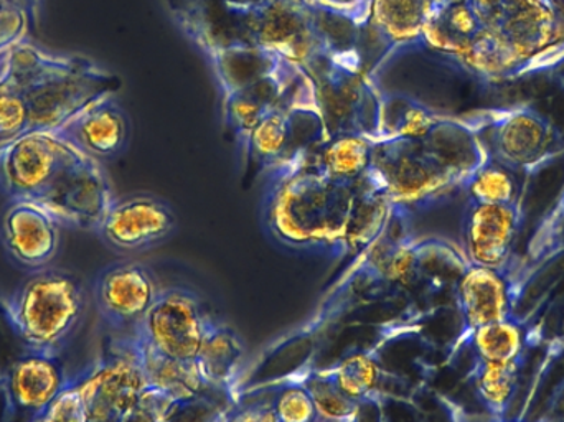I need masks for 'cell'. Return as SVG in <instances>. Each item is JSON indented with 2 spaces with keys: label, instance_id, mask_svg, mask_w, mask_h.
I'll return each mask as SVG.
<instances>
[{
  "label": "cell",
  "instance_id": "1",
  "mask_svg": "<svg viewBox=\"0 0 564 422\" xmlns=\"http://www.w3.org/2000/svg\"><path fill=\"white\" fill-rule=\"evenodd\" d=\"M486 161V149L473 126L449 116H441L423 138L371 141L370 169L393 204L404 210L466 185Z\"/></svg>",
  "mask_w": 564,
  "mask_h": 422
},
{
  "label": "cell",
  "instance_id": "2",
  "mask_svg": "<svg viewBox=\"0 0 564 422\" xmlns=\"http://www.w3.org/2000/svg\"><path fill=\"white\" fill-rule=\"evenodd\" d=\"M0 69L29 109L30 132H62L91 106L115 98L121 76L85 55H56L20 42L0 56Z\"/></svg>",
  "mask_w": 564,
  "mask_h": 422
},
{
  "label": "cell",
  "instance_id": "3",
  "mask_svg": "<svg viewBox=\"0 0 564 422\" xmlns=\"http://www.w3.org/2000/svg\"><path fill=\"white\" fill-rule=\"evenodd\" d=\"M360 178L337 181L304 162L271 175L267 198L270 231L291 248L348 252Z\"/></svg>",
  "mask_w": 564,
  "mask_h": 422
},
{
  "label": "cell",
  "instance_id": "4",
  "mask_svg": "<svg viewBox=\"0 0 564 422\" xmlns=\"http://www.w3.org/2000/svg\"><path fill=\"white\" fill-rule=\"evenodd\" d=\"M88 294L75 272L39 269L9 295H0V312L26 350L59 355L85 317Z\"/></svg>",
  "mask_w": 564,
  "mask_h": 422
},
{
  "label": "cell",
  "instance_id": "5",
  "mask_svg": "<svg viewBox=\"0 0 564 422\" xmlns=\"http://www.w3.org/2000/svg\"><path fill=\"white\" fill-rule=\"evenodd\" d=\"M324 122L325 141L344 136L373 139L380 121L381 89L373 76L321 55L304 68Z\"/></svg>",
  "mask_w": 564,
  "mask_h": 422
},
{
  "label": "cell",
  "instance_id": "6",
  "mask_svg": "<svg viewBox=\"0 0 564 422\" xmlns=\"http://www.w3.org/2000/svg\"><path fill=\"white\" fill-rule=\"evenodd\" d=\"M325 141L324 122L307 75L251 132L248 159L270 175L280 174Z\"/></svg>",
  "mask_w": 564,
  "mask_h": 422
},
{
  "label": "cell",
  "instance_id": "7",
  "mask_svg": "<svg viewBox=\"0 0 564 422\" xmlns=\"http://www.w3.org/2000/svg\"><path fill=\"white\" fill-rule=\"evenodd\" d=\"M35 202L62 225L96 232L115 202V194L98 159L79 149Z\"/></svg>",
  "mask_w": 564,
  "mask_h": 422
},
{
  "label": "cell",
  "instance_id": "8",
  "mask_svg": "<svg viewBox=\"0 0 564 422\" xmlns=\"http://www.w3.org/2000/svg\"><path fill=\"white\" fill-rule=\"evenodd\" d=\"M210 317L191 289H159L154 304L129 335L175 360H197Z\"/></svg>",
  "mask_w": 564,
  "mask_h": 422
},
{
  "label": "cell",
  "instance_id": "9",
  "mask_svg": "<svg viewBox=\"0 0 564 422\" xmlns=\"http://www.w3.org/2000/svg\"><path fill=\"white\" fill-rule=\"evenodd\" d=\"M79 151L59 132H30L0 155V187L10 201H36Z\"/></svg>",
  "mask_w": 564,
  "mask_h": 422
},
{
  "label": "cell",
  "instance_id": "10",
  "mask_svg": "<svg viewBox=\"0 0 564 422\" xmlns=\"http://www.w3.org/2000/svg\"><path fill=\"white\" fill-rule=\"evenodd\" d=\"M470 126L476 132H487V155L510 171L539 167L560 149V134L552 122L532 108L502 111L496 118L480 119V126Z\"/></svg>",
  "mask_w": 564,
  "mask_h": 422
},
{
  "label": "cell",
  "instance_id": "11",
  "mask_svg": "<svg viewBox=\"0 0 564 422\" xmlns=\"http://www.w3.org/2000/svg\"><path fill=\"white\" fill-rule=\"evenodd\" d=\"M159 288L148 266L121 261L96 275L93 302L99 318L116 332L132 334L158 297Z\"/></svg>",
  "mask_w": 564,
  "mask_h": 422
},
{
  "label": "cell",
  "instance_id": "12",
  "mask_svg": "<svg viewBox=\"0 0 564 422\" xmlns=\"http://www.w3.org/2000/svg\"><path fill=\"white\" fill-rule=\"evenodd\" d=\"M78 378L91 422H124L148 387L126 338L119 340L115 357L86 370Z\"/></svg>",
  "mask_w": 564,
  "mask_h": 422
},
{
  "label": "cell",
  "instance_id": "13",
  "mask_svg": "<svg viewBox=\"0 0 564 422\" xmlns=\"http://www.w3.org/2000/svg\"><path fill=\"white\" fill-rule=\"evenodd\" d=\"M175 226L177 218L167 202L135 194L115 198L96 232L115 251L135 252L165 241Z\"/></svg>",
  "mask_w": 564,
  "mask_h": 422
},
{
  "label": "cell",
  "instance_id": "14",
  "mask_svg": "<svg viewBox=\"0 0 564 422\" xmlns=\"http://www.w3.org/2000/svg\"><path fill=\"white\" fill-rule=\"evenodd\" d=\"M62 223L35 201H10L0 219V239L10 258L29 269L52 266L58 255Z\"/></svg>",
  "mask_w": 564,
  "mask_h": 422
},
{
  "label": "cell",
  "instance_id": "15",
  "mask_svg": "<svg viewBox=\"0 0 564 422\" xmlns=\"http://www.w3.org/2000/svg\"><path fill=\"white\" fill-rule=\"evenodd\" d=\"M519 226L516 204L470 202L464 218V249L469 264L502 269L512 255Z\"/></svg>",
  "mask_w": 564,
  "mask_h": 422
},
{
  "label": "cell",
  "instance_id": "16",
  "mask_svg": "<svg viewBox=\"0 0 564 422\" xmlns=\"http://www.w3.org/2000/svg\"><path fill=\"white\" fill-rule=\"evenodd\" d=\"M305 75L304 69L285 59L278 72L234 95L225 96L224 111L228 128L231 129L241 145L247 144L251 132L284 101L292 88Z\"/></svg>",
  "mask_w": 564,
  "mask_h": 422
},
{
  "label": "cell",
  "instance_id": "17",
  "mask_svg": "<svg viewBox=\"0 0 564 422\" xmlns=\"http://www.w3.org/2000/svg\"><path fill=\"white\" fill-rule=\"evenodd\" d=\"M492 26L523 63L555 45L550 0H506Z\"/></svg>",
  "mask_w": 564,
  "mask_h": 422
},
{
  "label": "cell",
  "instance_id": "18",
  "mask_svg": "<svg viewBox=\"0 0 564 422\" xmlns=\"http://www.w3.org/2000/svg\"><path fill=\"white\" fill-rule=\"evenodd\" d=\"M68 381L59 355L26 350L10 367L7 387L12 403L35 416L65 390Z\"/></svg>",
  "mask_w": 564,
  "mask_h": 422
},
{
  "label": "cell",
  "instance_id": "19",
  "mask_svg": "<svg viewBox=\"0 0 564 422\" xmlns=\"http://www.w3.org/2000/svg\"><path fill=\"white\" fill-rule=\"evenodd\" d=\"M457 304L469 332L513 317L512 294L502 269L467 266L457 284Z\"/></svg>",
  "mask_w": 564,
  "mask_h": 422
},
{
  "label": "cell",
  "instance_id": "20",
  "mask_svg": "<svg viewBox=\"0 0 564 422\" xmlns=\"http://www.w3.org/2000/svg\"><path fill=\"white\" fill-rule=\"evenodd\" d=\"M59 134L98 161L115 159L128 148L131 122L122 106L108 98L91 106Z\"/></svg>",
  "mask_w": 564,
  "mask_h": 422
},
{
  "label": "cell",
  "instance_id": "21",
  "mask_svg": "<svg viewBox=\"0 0 564 422\" xmlns=\"http://www.w3.org/2000/svg\"><path fill=\"white\" fill-rule=\"evenodd\" d=\"M124 338L149 388L161 391L174 401L195 397L207 388L197 360H175L139 340L134 335H126Z\"/></svg>",
  "mask_w": 564,
  "mask_h": 422
},
{
  "label": "cell",
  "instance_id": "22",
  "mask_svg": "<svg viewBox=\"0 0 564 422\" xmlns=\"http://www.w3.org/2000/svg\"><path fill=\"white\" fill-rule=\"evenodd\" d=\"M434 0H370L368 26L387 50L423 42Z\"/></svg>",
  "mask_w": 564,
  "mask_h": 422
},
{
  "label": "cell",
  "instance_id": "23",
  "mask_svg": "<svg viewBox=\"0 0 564 422\" xmlns=\"http://www.w3.org/2000/svg\"><path fill=\"white\" fill-rule=\"evenodd\" d=\"M482 26V20L467 0L434 3L424 26L423 43L436 52L460 58Z\"/></svg>",
  "mask_w": 564,
  "mask_h": 422
},
{
  "label": "cell",
  "instance_id": "24",
  "mask_svg": "<svg viewBox=\"0 0 564 422\" xmlns=\"http://www.w3.org/2000/svg\"><path fill=\"white\" fill-rule=\"evenodd\" d=\"M245 345L230 325L210 317L197 355L198 370L207 387L234 388L243 364Z\"/></svg>",
  "mask_w": 564,
  "mask_h": 422
},
{
  "label": "cell",
  "instance_id": "25",
  "mask_svg": "<svg viewBox=\"0 0 564 422\" xmlns=\"http://www.w3.org/2000/svg\"><path fill=\"white\" fill-rule=\"evenodd\" d=\"M218 85L225 96L234 95L281 68L285 58L260 46H234L210 53Z\"/></svg>",
  "mask_w": 564,
  "mask_h": 422
},
{
  "label": "cell",
  "instance_id": "26",
  "mask_svg": "<svg viewBox=\"0 0 564 422\" xmlns=\"http://www.w3.org/2000/svg\"><path fill=\"white\" fill-rule=\"evenodd\" d=\"M297 162L312 165L337 181H357L370 169L371 141L364 136L330 139L315 145Z\"/></svg>",
  "mask_w": 564,
  "mask_h": 422
},
{
  "label": "cell",
  "instance_id": "27",
  "mask_svg": "<svg viewBox=\"0 0 564 422\" xmlns=\"http://www.w3.org/2000/svg\"><path fill=\"white\" fill-rule=\"evenodd\" d=\"M441 116L433 109L401 93H381L378 132L370 141L391 138H423Z\"/></svg>",
  "mask_w": 564,
  "mask_h": 422
},
{
  "label": "cell",
  "instance_id": "28",
  "mask_svg": "<svg viewBox=\"0 0 564 422\" xmlns=\"http://www.w3.org/2000/svg\"><path fill=\"white\" fill-rule=\"evenodd\" d=\"M474 354L479 361H520L525 354L527 332L516 318L494 322L470 332Z\"/></svg>",
  "mask_w": 564,
  "mask_h": 422
},
{
  "label": "cell",
  "instance_id": "29",
  "mask_svg": "<svg viewBox=\"0 0 564 422\" xmlns=\"http://www.w3.org/2000/svg\"><path fill=\"white\" fill-rule=\"evenodd\" d=\"M520 368L522 360L509 364L477 360L474 387L479 400L494 418L506 416L519 385Z\"/></svg>",
  "mask_w": 564,
  "mask_h": 422
},
{
  "label": "cell",
  "instance_id": "30",
  "mask_svg": "<svg viewBox=\"0 0 564 422\" xmlns=\"http://www.w3.org/2000/svg\"><path fill=\"white\" fill-rule=\"evenodd\" d=\"M460 62L467 68L474 69L486 78H500L510 75L513 69L523 65L516 52L510 48L509 43L492 29L484 25L477 33L469 50L460 56Z\"/></svg>",
  "mask_w": 564,
  "mask_h": 422
},
{
  "label": "cell",
  "instance_id": "31",
  "mask_svg": "<svg viewBox=\"0 0 564 422\" xmlns=\"http://www.w3.org/2000/svg\"><path fill=\"white\" fill-rule=\"evenodd\" d=\"M237 407L235 388L207 387L195 397L172 401L159 422H225Z\"/></svg>",
  "mask_w": 564,
  "mask_h": 422
},
{
  "label": "cell",
  "instance_id": "32",
  "mask_svg": "<svg viewBox=\"0 0 564 422\" xmlns=\"http://www.w3.org/2000/svg\"><path fill=\"white\" fill-rule=\"evenodd\" d=\"M299 383L311 394L321 420H345V418H358L360 414L361 403L351 400L341 391L330 371H311Z\"/></svg>",
  "mask_w": 564,
  "mask_h": 422
},
{
  "label": "cell",
  "instance_id": "33",
  "mask_svg": "<svg viewBox=\"0 0 564 422\" xmlns=\"http://www.w3.org/2000/svg\"><path fill=\"white\" fill-rule=\"evenodd\" d=\"M470 202L490 205L516 204V178L510 169L503 167L499 162L487 159L466 184Z\"/></svg>",
  "mask_w": 564,
  "mask_h": 422
},
{
  "label": "cell",
  "instance_id": "34",
  "mask_svg": "<svg viewBox=\"0 0 564 422\" xmlns=\"http://www.w3.org/2000/svg\"><path fill=\"white\" fill-rule=\"evenodd\" d=\"M328 371L341 391L361 404L370 400L380 380L377 360L365 354L350 355Z\"/></svg>",
  "mask_w": 564,
  "mask_h": 422
},
{
  "label": "cell",
  "instance_id": "35",
  "mask_svg": "<svg viewBox=\"0 0 564 422\" xmlns=\"http://www.w3.org/2000/svg\"><path fill=\"white\" fill-rule=\"evenodd\" d=\"M29 131V109L6 72L0 69V139L15 141Z\"/></svg>",
  "mask_w": 564,
  "mask_h": 422
},
{
  "label": "cell",
  "instance_id": "36",
  "mask_svg": "<svg viewBox=\"0 0 564 422\" xmlns=\"http://www.w3.org/2000/svg\"><path fill=\"white\" fill-rule=\"evenodd\" d=\"M30 422H91L79 378L69 380L65 390Z\"/></svg>",
  "mask_w": 564,
  "mask_h": 422
},
{
  "label": "cell",
  "instance_id": "37",
  "mask_svg": "<svg viewBox=\"0 0 564 422\" xmlns=\"http://www.w3.org/2000/svg\"><path fill=\"white\" fill-rule=\"evenodd\" d=\"M271 410L280 422H321L317 408L301 383L282 387L271 398Z\"/></svg>",
  "mask_w": 564,
  "mask_h": 422
},
{
  "label": "cell",
  "instance_id": "38",
  "mask_svg": "<svg viewBox=\"0 0 564 422\" xmlns=\"http://www.w3.org/2000/svg\"><path fill=\"white\" fill-rule=\"evenodd\" d=\"M33 25L35 22L25 10L10 9L0 12V56L23 42Z\"/></svg>",
  "mask_w": 564,
  "mask_h": 422
},
{
  "label": "cell",
  "instance_id": "39",
  "mask_svg": "<svg viewBox=\"0 0 564 422\" xmlns=\"http://www.w3.org/2000/svg\"><path fill=\"white\" fill-rule=\"evenodd\" d=\"M225 422H280L271 410L270 401L240 404L231 411Z\"/></svg>",
  "mask_w": 564,
  "mask_h": 422
},
{
  "label": "cell",
  "instance_id": "40",
  "mask_svg": "<svg viewBox=\"0 0 564 422\" xmlns=\"http://www.w3.org/2000/svg\"><path fill=\"white\" fill-rule=\"evenodd\" d=\"M476 10L477 15L482 20L484 25H489L494 17L499 12L506 0H467Z\"/></svg>",
  "mask_w": 564,
  "mask_h": 422
},
{
  "label": "cell",
  "instance_id": "41",
  "mask_svg": "<svg viewBox=\"0 0 564 422\" xmlns=\"http://www.w3.org/2000/svg\"><path fill=\"white\" fill-rule=\"evenodd\" d=\"M20 9L25 10L33 22H36L39 15V0H0V12L3 10Z\"/></svg>",
  "mask_w": 564,
  "mask_h": 422
},
{
  "label": "cell",
  "instance_id": "42",
  "mask_svg": "<svg viewBox=\"0 0 564 422\" xmlns=\"http://www.w3.org/2000/svg\"><path fill=\"white\" fill-rule=\"evenodd\" d=\"M553 10V25H555V43L564 42V0H550Z\"/></svg>",
  "mask_w": 564,
  "mask_h": 422
},
{
  "label": "cell",
  "instance_id": "43",
  "mask_svg": "<svg viewBox=\"0 0 564 422\" xmlns=\"http://www.w3.org/2000/svg\"><path fill=\"white\" fill-rule=\"evenodd\" d=\"M321 422H358V418H345V420H322Z\"/></svg>",
  "mask_w": 564,
  "mask_h": 422
},
{
  "label": "cell",
  "instance_id": "44",
  "mask_svg": "<svg viewBox=\"0 0 564 422\" xmlns=\"http://www.w3.org/2000/svg\"><path fill=\"white\" fill-rule=\"evenodd\" d=\"M10 144V141H2V139H0V155L3 154V151H6L7 149V145Z\"/></svg>",
  "mask_w": 564,
  "mask_h": 422
},
{
  "label": "cell",
  "instance_id": "45",
  "mask_svg": "<svg viewBox=\"0 0 564 422\" xmlns=\"http://www.w3.org/2000/svg\"><path fill=\"white\" fill-rule=\"evenodd\" d=\"M334 2H338V3H358V2H364V0H334Z\"/></svg>",
  "mask_w": 564,
  "mask_h": 422
},
{
  "label": "cell",
  "instance_id": "46",
  "mask_svg": "<svg viewBox=\"0 0 564 422\" xmlns=\"http://www.w3.org/2000/svg\"><path fill=\"white\" fill-rule=\"evenodd\" d=\"M494 422H522V421L507 420V418L503 416V418H496V421H494Z\"/></svg>",
  "mask_w": 564,
  "mask_h": 422
},
{
  "label": "cell",
  "instance_id": "47",
  "mask_svg": "<svg viewBox=\"0 0 564 422\" xmlns=\"http://www.w3.org/2000/svg\"><path fill=\"white\" fill-rule=\"evenodd\" d=\"M454 2V0H434V3Z\"/></svg>",
  "mask_w": 564,
  "mask_h": 422
}]
</instances>
